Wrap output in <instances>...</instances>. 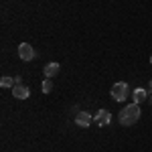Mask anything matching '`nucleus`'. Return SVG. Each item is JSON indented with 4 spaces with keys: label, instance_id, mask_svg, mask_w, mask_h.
Masks as SVG:
<instances>
[{
    "label": "nucleus",
    "instance_id": "1",
    "mask_svg": "<svg viewBox=\"0 0 152 152\" xmlns=\"http://www.w3.org/2000/svg\"><path fill=\"white\" fill-rule=\"evenodd\" d=\"M140 116H142V110H140V105L138 104H132L130 105H126L124 110H120V124L122 126H134L138 120H140Z\"/></svg>",
    "mask_w": 152,
    "mask_h": 152
},
{
    "label": "nucleus",
    "instance_id": "2",
    "mask_svg": "<svg viewBox=\"0 0 152 152\" xmlns=\"http://www.w3.org/2000/svg\"><path fill=\"white\" fill-rule=\"evenodd\" d=\"M128 95H130V89H128V83L126 81L114 83V87H112V97H114L116 102H126Z\"/></svg>",
    "mask_w": 152,
    "mask_h": 152
},
{
    "label": "nucleus",
    "instance_id": "3",
    "mask_svg": "<svg viewBox=\"0 0 152 152\" xmlns=\"http://www.w3.org/2000/svg\"><path fill=\"white\" fill-rule=\"evenodd\" d=\"M94 124L99 126V128L110 126V124H112V114H110L107 110H97V114L94 116Z\"/></svg>",
    "mask_w": 152,
    "mask_h": 152
},
{
    "label": "nucleus",
    "instance_id": "4",
    "mask_svg": "<svg viewBox=\"0 0 152 152\" xmlns=\"http://www.w3.org/2000/svg\"><path fill=\"white\" fill-rule=\"evenodd\" d=\"M18 57L23 59V61H33L35 59V49H33V45H28V43H20L18 45Z\"/></svg>",
    "mask_w": 152,
    "mask_h": 152
},
{
    "label": "nucleus",
    "instance_id": "5",
    "mask_svg": "<svg viewBox=\"0 0 152 152\" xmlns=\"http://www.w3.org/2000/svg\"><path fill=\"white\" fill-rule=\"evenodd\" d=\"M91 122H94V116L91 114H87V112H77L75 114V124L79 126V128H89L91 126Z\"/></svg>",
    "mask_w": 152,
    "mask_h": 152
},
{
    "label": "nucleus",
    "instance_id": "6",
    "mask_svg": "<svg viewBox=\"0 0 152 152\" xmlns=\"http://www.w3.org/2000/svg\"><path fill=\"white\" fill-rule=\"evenodd\" d=\"M130 95H132V102H134V104H138V105H142L144 102H146V99H148V91H146L144 87H138V89H134V91H132Z\"/></svg>",
    "mask_w": 152,
    "mask_h": 152
},
{
    "label": "nucleus",
    "instance_id": "7",
    "mask_svg": "<svg viewBox=\"0 0 152 152\" xmlns=\"http://www.w3.org/2000/svg\"><path fill=\"white\" fill-rule=\"evenodd\" d=\"M12 95H14L16 99H28L31 89H28L26 85H14V87H12Z\"/></svg>",
    "mask_w": 152,
    "mask_h": 152
},
{
    "label": "nucleus",
    "instance_id": "8",
    "mask_svg": "<svg viewBox=\"0 0 152 152\" xmlns=\"http://www.w3.org/2000/svg\"><path fill=\"white\" fill-rule=\"evenodd\" d=\"M59 71H61V65H59V63H55V61H51V63H47V65H45V69H43V75L51 79V77H55V75H57Z\"/></svg>",
    "mask_w": 152,
    "mask_h": 152
},
{
    "label": "nucleus",
    "instance_id": "9",
    "mask_svg": "<svg viewBox=\"0 0 152 152\" xmlns=\"http://www.w3.org/2000/svg\"><path fill=\"white\" fill-rule=\"evenodd\" d=\"M0 87H14V77H8V75H2V79H0Z\"/></svg>",
    "mask_w": 152,
    "mask_h": 152
},
{
    "label": "nucleus",
    "instance_id": "10",
    "mask_svg": "<svg viewBox=\"0 0 152 152\" xmlns=\"http://www.w3.org/2000/svg\"><path fill=\"white\" fill-rule=\"evenodd\" d=\"M41 89H43V94H51V91H53V79L45 77V81H43V85H41Z\"/></svg>",
    "mask_w": 152,
    "mask_h": 152
},
{
    "label": "nucleus",
    "instance_id": "11",
    "mask_svg": "<svg viewBox=\"0 0 152 152\" xmlns=\"http://www.w3.org/2000/svg\"><path fill=\"white\" fill-rule=\"evenodd\" d=\"M14 85H23V77L16 75V77H14Z\"/></svg>",
    "mask_w": 152,
    "mask_h": 152
},
{
    "label": "nucleus",
    "instance_id": "12",
    "mask_svg": "<svg viewBox=\"0 0 152 152\" xmlns=\"http://www.w3.org/2000/svg\"><path fill=\"white\" fill-rule=\"evenodd\" d=\"M150 105H152V95H150Z\"/></svg>",
    "mask_w": 152,
    "mask_h": 152
},
{
    "label": "nucleus",
    "instance_id": "13",
    "mask_svg": "<svg viewBox=\"0 0 152 152\" xmlns=\"http://www.w3.org/2000/svg\"><path fill=\"white\" fill-rule=\"evenodd\" d=\"M150 65H152V55H150Z\"/></svg>",
    "mask_w": 152,
    "mask_h": 152
}]
</instances>
